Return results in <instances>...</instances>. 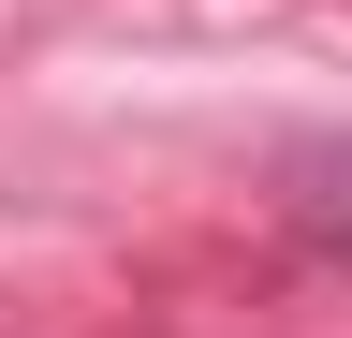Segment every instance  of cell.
Returning <instances> with one entry per match:
<instances>
[{
	"instance_id": "6da1fadb",
	"label": "cell",
	"mask_w": 352,
	"mask_h": 338,
	"mask_svg": "<svg viewBox=\"0 0 352 338\" xmlns=\"http://www.w3.org/2000/svg\"><path fill=\"white\" fill-rule=\"evenodd\" d=\"M279 177H294V191H279V206H294V221H308V235H323V250H352V147H294V162H279Z\"/></svg>"
}]
</instances>
